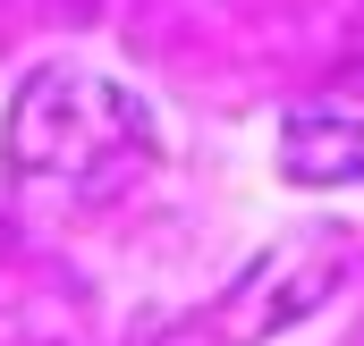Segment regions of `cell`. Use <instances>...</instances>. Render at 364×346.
Returning <instances> with one entry per match:
<instances>
[{
  "label": "cell",
  "mask_w": 364,
  "mask_h": 346,
  "mask_svg": "<svg viewBox=\"0 0 364 346\" xmlns=\"http://www.w3.org/2000/svg\"><path fill=\"white\" fill-rule=\"evenodd\" d=\"M279 161L296 186H356L364 177V68H339L322 93L296 101Z\"/></svg>",
  "instance_id": "6da1fadb"
}]
</instances>
